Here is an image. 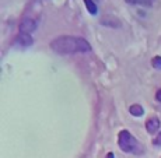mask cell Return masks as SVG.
<instances>
[{"label": "cell", "mask_w": 161, "mask_h": 158, "mask_svg": "<svg viewBox=\"0 0 161 158\" xmlns=\"http://www.w3.org/2000/svg\"><path fill=\"white\" fill-rule=\"evenodd\" d=\"M52 51L60 55L67 53H80V52H88L90 43L84 38H77V36H59L51 42Z\"/></svg>", "instance_id": "cell-1"}, {"label": "cell", "mask_w": 161, "mask_h": 158, "mask_svg": "<svg viewBox=\"0 0 161 158\" xmlns=\"http://www.w3.org/2000/svg\"><path fill=\"white\" fill-rule=\"evenodd\" d=\"M118 144H119L120 150L125 151V153H135V154H140L142 153L140 143L133 137L128 130H122V132L119 133Z\"/></svg>", "instance_id": "cell-2"}, {"label": "cell", "mask_w": 161, "mask_h": 158, "mask_svg": "<svg viewBox=\"0 0 161 158\" xmlns=\"http://www.w3.org/2000/svg\"><path fill=\"white\" fill-rule=\"evenodd\" d=\"M36 30V21L35 20H31V18H24L20 24V31L21 32H25L30 34L32 31Z\"/></svg>", "instance_id": "cell-3"}, {"label": "cell", "mask_w": 161, "mask_h": 158, "mask_svg": "<svg viewBox=\"0 0 161 158\" xmlns=\"http://www.w3.org/2000/svg\"><path fill=\"white\" fill-rule=\"evenodd\" d=\"M32 42H34L32 36L25 32H20L17 35V38H15V43L21 46H30V45H32Z\"/></svg>", "instance_id": "cell-4"}, {"label": "cell", "mask_w": 161, "mask_h": 158, "mask_svg": "<svg viewBox=\"0 0 161 158\" xmlns=\"http://www.w3.org/2000/svg\"><path fill=\"white\" fill-rule=\"evenodd\" d=\"M160 125L161 123H160L158 117H150L146 122V129L150 134H154V133H157V130L160 129Z\"/></svg>", "instance_id": "cell-5"}, {"label": "cell", "mask_w": 161, "mask_h": 158, "mask_svg": "<svg viewBox=\"0 0 161 158\" xmlns=\"http://www.w3.org/2000/svg\"><path fill=\"white\" fill-rule=\"evenodd\" d=\"M129 112L132 113L133 116H142L143 115V108L140 106V105H137V104H135V105H132L130 106V109H129Z\"/></svg>", "instance_id": "cell-6"}, {"label": "cell", "mask_w": 161, "mask_h": 158, "mask_svg": "<svg viewBox=\"0 0 161 158\" xmlns=\"http://www.w3.org/2000/svg\"><path fill=\"white\" fill-rule=\"evenodd\" d=\"M129 4H142V6H151L154 0H125Z\"/></svg>", "instance_id": "cell-7"}, {"label": "cell", "mask_w": 161, "mask_h": 158, "mask_svg": "<svg viewBox=\"0 0 161 158\" xmlns=\"http://www.w3.org/2000/svg\"><path fill=\"white\" fill-rule=\"evenodd\" d=\"M84 3H86V7H87V10L90 13L97 14V6H95V3L92 2V0H84Z\"/></svg>", "instance_id": "cell-8"}, {"label": "cell", "mask_w": 161, "mask_h": 158, "mask_svg": "<svg viewBox=\"0 0 161 158\" xmlns=\"http://www.w3.org/2000/svg\"><path fill=\"white\" fill-rule=\"evenodd\" d=\"M151 66H153L154 69H158V70H161V56H156V57H153V60H151Z\"/></svg>", "instance_id": "cell-9"}, {"label": "cell", "mask_w": 161, "mask_h": 158, "mask_svg": "<svg viewBox=\"0 0 161 158\" xmlns=\"http://www.w3.org/2000/svg\"><path fill=\"white\" fill-rule=\"evenodd\" d=\"M153 144H154V145H161V133H158V134H157V137L153 140Z\"/></svg>", "instance_id": "cell-10"}, {"label": "cell", "mask_w": 161, "mask_h": 158, "mask_svg": "<svg viewBox=\"0 0 161 158\" xmlns=\"http://www.w3.org/2000/svg\"><path fill=\"white\" fill-rule=\"evenodd\" d=\"M156 100L158 101V102H161V88L157 91V94H156Z\"/></svg>", "instance_id": "cell-11"}, {"label": "cell", "mask_w": 161, "mask_h": 158, "mask_svg": "<svg viewBox=\"0 0 161 158\" xmlns=\"http://www.w3.org/2000/svg\"><path fill=\"white\" fill-rule=\"evenodd\" d=\"M107 158H115V155H114L112 153H109V154H108V155H107Z\"/></svg>", "instance_id": "cell-12"}]
</instances>
